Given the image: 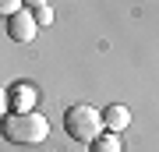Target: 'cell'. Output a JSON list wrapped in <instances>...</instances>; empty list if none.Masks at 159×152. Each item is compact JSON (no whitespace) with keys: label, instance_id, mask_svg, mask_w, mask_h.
<instances>
[{"label":"cell","instance_id":"6da1fadb","mask_svg":"<svg viewBox=\"0 0 159 152\" xmlns=\"http://www.w3.org/2000/svg\"><path fill=\"white\" fill-rule=\"evenodd\" d=\"M0 135L11 145H43L50 138V120L43 113H11V117L0 120Z\"/></svg>","mask_w":159,"mask_h":152},{"label":"cell","instance_id":"7a4b0ae2","mask_svg":"<svg viewBox=\"0 0 159 152\" xmlns=\"http://www.w3.org/2000/svg\"><path fill=\"white\" fill-rule=\"evenodd\" d=\"M64 131H67V138L89 145V141H96L102 135V113L96 106H89V103H74L64 113Z\"/></svg>","mask_w":159,"mask_h":152},{"label":"cell","instance_id":"3957f363","mask_svg":"<svg viewBox=\"0 0 159 152\" xmlns=\"http://www.w3.org/2000/svg\"><path fill=\"white\" fill-rule=\"evenodd\" d=\"M35 32H39V25H35V14L32 11H14L7 18V39L14 43H32Z\"/></svg>","mask_w":159,"mask_h":152},{"label":"cell","instance_id":"277c9868","mask_svg":"<svg viewBox=\"0 0 159 152\" xmlns=\"http://www.w3.org/2000/svg\"><path fill=\"white\" fill-rule=\"evenodd\" d=\"M11 106H14V113H32L35 110V103H39V92H35V85H29V81H18L11 92Z\"/></svg>","mask_w":159,"mask_h":152},{"label":"cell","instance_id":"5b68a950","mask_svg":"<svg viewBox=\"0 0 159 152\" xmlns=\"http://www.w3.org/2000/svg\"><path fill=\"white\" fill-rule=\"evenodd\" d=\"M124 127H131V110L124 106V103H110V106L102 110V131L120 135Z\"/></svg>","mask_w":159,"mask_h":152},{"label":"cell","instance_id":"8992f818","mask_svg":"<svg viewBox=\"0 0 159 152\" xmlns=\"http://www.w3.org/2000/svg\"><path fill=\"white\" fill-rule=\"evenodd\" d=\"M89 152H124V141L113 131H102L96 141H89Z\"/></svg>","mask_w":159,"mask_h":152},{"label":"cell","instance_id":"52a82bcc","mask_svg":"<svg viewBox=\"0 0 159 152\" xmlns=\"http://www.w3.org/2000/svg\"><path fill=\"white\" fill-rule=\"evenodd\" d=\"M14 11H21V0H0V18H11Z\"/></svg>","mask_w":159,"mask_h":152},{"label":"cell","instance_id":"ba28073f","mask_svg":"<svg viewBox=\"0 0 159 152\" xmlns=\"http://www.w3.org/2000/svg\"><path fill=\"white\" fill-rule=\"evenodd\" d=\"M53 21V11H50V4L46 7H35V25H50Z\"/></svg>","mask_w":159,"mask_h":152},{"label":"cell","instance_id":"9c48e42d","mask_svg":"<svg viewBox=\"0 0 159 152\" xmlns=\"http://www.w3.org/2000/svg\"><path fill=\"white\" fill-rule=\"evenodd\" d=\"M7 106H11V96H7V89H0V120H4Z\"/></svg>","mask_w":159,"mask_h":152},{"label":"cell","instance_id":"30bf717a","mask_svg":"<svg viewBox=\"0 0 159 152\" xmlns=\"http://www.w3.org/2000/svg\"><path fill=\"white\" fill-rule=\"evenodd\" d=\"M21 4H29V7H46L50 0H21Z\"/></svg>","mask_w":159,"mask_h":152}]
</instances>
